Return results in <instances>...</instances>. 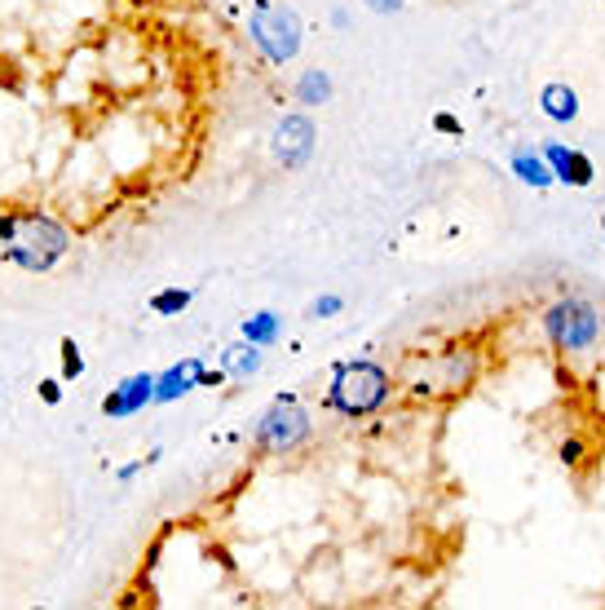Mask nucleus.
I'll return each instance as SVG.
<instances>
[{"mask_svg":"<svg viewBox=\"0 0 605 610\" xmlns=\"http://www.w3.org/2000/svg\"><path fill=\"white\" fill-rule=\"evenodd\" d=\"M0 243H5V256L23 271H49L53 261L66 252V230L49 217L36 213H0Z\"/></svg>","mask_w":605,"mask_h":610,"instance_id":"f257e3e1","label":"nucleus"},{"mask_svg":"<svg viewBox=\"0 0 605 610\" xmlns=\"http://www.w3.org/2000/svg\"><path fill=\"white\" fill-rule=\"evenodd\" d=\"M385 394H389V376L376 363H350V368L336 372L331 407L344 411V416H367L385 403Z\"/></svg>","mask_w":605,"mask_h":610,"instance_id":"f03ea898","label":"nucleus"},{"mask_svg":"<svg viewBox=\"0 0 605 610\" xmlns=\"http://www.w3.org/2000/svg\"><path fill=\"white\" fill-rule=\"evenodd\" d=\"M247 32H252V40L262 45V53L270 62H288L301 49V23L283 5H266V0H262V5H256V14H252V23H247Z\"/></svg>","mask_w":605,"mask_h":610,"instance_id":"7ed1b4c3","label":"nucleus"},{"mask_svg":"<svg viewBox=\"0 0 605 610\" xmlns=\"http://www.w3.org/2000/svg\"><path fill=\"white\" fill-rule=\"evenodd\" d=\"M305 433H310V416L292 398H279L256 424V443L266 452H292L297 443H305Z\"/></svg>","mask_w":605,"mask_h":610,"instance_id":"20e7f679","label":"nucleus"},{"mask_svg":"<svg viewBox=\"0 0 605 610\" xmlns=\"http://www.w3.org/2000/svg\"><path fill=\"white\" fill-rule=\"evenodd\" d=\"M548 336L561 345V350H588L596 336V310L583 301H557L548 310Z\"/></svg>","mask_w":605,"mask_h":610,"instance_id":"39448f33","label":"nucleus"},{"mask_svg":"<svg viewBox=\"0 0 605 610\" xmlns=\"http://www.w3.org/2000/svg\"><path fill=\"white\" fill-rule=\"evenodd\" d=\"M150 403H155V376H150V372H137V376L120 381V385L102 398V416L124 420V416H137V411L150 407Z\"/></svg>","mask_w":605,"mask_h":610,"instance_id":"423d86ee","label":"nucleus"},{"mask_svg":"<svg viewBox=\"0 0 605 610\" xmlns=\"http://www.w3.org/2000/svg\"><path fill=\"white\" fill-rule=\"evenodd\" d=\"M310 151H314V124L305 116H288L279 124V133H275V155L297 168V164L310 159Z\"/></svg>","mask_w":605,"mask_h":610,"instance_id":"0eeeda50","label":"nucleus"},{"mask_svg":"<svg viewBox=\"0 0 605 610\" xmlns=\"http://www.w3.org/2000/svg\"><path fill=\"white\" fill-rule=\"evenodd\" d=\"M204 376V363L199 359H182L178 368H168L164 376H155V403H172V398H182L199 385Z\"/></svg>","mask_w":605,"mask_h":610,"instance_id":"6e6552de","label":"nucleus"},{"mask_svg":"<svg viewBox=\"0 0 605 610\" xmlns=\"http://www.w3.org/2000/svg\"><path fill=\"white\" fill-rule=\"evenodd\" d=\"M544 159H548V168H553V178H561V182H570V187H588V182H592V159L579 155V151L548 146Z\"/></svg>","mask_w":605,"mask_h":610,"instance_id":"1a4fd4ad","label":"nucleus"},{"mask_svg":"<svg viewBox=\"0 0 605 610\" xmlns=\"http://www.w3.org/2000/svg\"><path fill=\"white\" fill-rule=\"evenodd\" d=\"M544 111H548L553 120H574V116H579L574 89H566V84H548V89H544Z\"/></svg>","mask_w":605,"mask_h":610,"instance_id":"9d476101","label":"nucleus"},{"mask_svg":"<svg viewBox=\"0 0 605 610\" xmlns=\"http://www.w3.org/2000/svg\"><path fill=\"white\" fill-rule=\"evenodd\" d=\"M512 172H517L522 182H531V187H548V182H553V168H548L544 155H517V159H512Z\"/></svg>","mask_w":605,"mask_h":610,"instance_id":"9b49d317","label":"nucleus"},{"mask_svg":"<svg viewBox=\"0 0 605 610\" xmlns=\"http://www.w3.org/2000/svg\"><path fill=\"white\" fill-rule=\"evenodd\" d=\"M297 98H301L305 107L327 103V98H331V75H323V71H305L301 84H297Z\"/></svg>","mask_w":605,"mask_h":610,"instance_id":"f8f14e48","label":"nucleus"},{"mask_svg":"<svg viewBox=\"0 0 605 610\" xmlns=\"http://www.w3.org/2000/svg\"><path fill=\"white\" fill-rule=\"evenodd\" d=\"M279 336V319L275 314H252L247 323H243V340L247 345H270Z\"/></svg>","mask_w":605,"mask_h":610,"instance_id":"ddd939ff","label":"nucleus"},{"mask_svg":"<svg viewBox=\"0 0 605 610\" xmlns=\"http://www.w3.org/2000/svg\"><path fill=\"white\" fill-rule=\"evenodd\" d=\"M191 297H195L191 288H168V292H155V297H150V310H155V314H182V310L191 306Z\"/></svg>","mask_w":605,"mask_h":610,"instance_id":"4468645a","label":"nucleus"},{"mask_svg":"<svg viewBox=\"0 0 605 610\" xmlns=\"http://www.w3.org/2000/svg\"><path fill=\"white\" fill-rule=\"evenodd\" d=\"M256 368H262L256 345H234V372H256Z\"/></svg>","mask_w":605,"mask_h":610,"instance_id":"2eb2a0df","label":"nucleus"},{"mask_svg":"<svg viewBox=\"0 0 605 610\" xmlns=\"http://www.w3.org/2000/svg\"><path fill=\"white\" fill-rule=\"evenodd\" d=\"M62 372H66L71 381L84 372V359H80V350H75V340H62Z\"/></svg>","mask_w":605,"mask_h":610,"instance_id":"dca6fc26","label":"nucleus"},{"mask_svg":"<svg viewBox=\"0 0 605 610\" xmlns=\"http://www.w3.org/2000/svg\"><path fill=\"white\" fill-rule=\"evenodd\" d=\"M340 306H344L340 297H318V301L310 306V319H331V314H336Z\"/></svg>","mask_w":605,"mask_h":610,"instance_id":"f3484780","label":"nucleus"},{"mask_svg":"<svg viewBox=\"0 0 605 610\" xmlns=\"http://www.w3.org/2000/svg\"><path fill=\"white\" fill-rule=\"evenodd\" d=\"M40 398H45V403H58V398H62L58 381H45V385H40Z\"/></svg>","mask_w":605,"mask_h":610,"instance_id":"a211bd4d","label":"nucleus"},{"mask_svg":"<svg viewBox=\"0 0 605 610\" xmlns=\"http://www.w3.org/2000/svg\"><path fill=\"white\" fill-rule=\"evenodd\" d=\"M367 5H372V10H380V14H389V10H398V5H402V0H367Z\"/></svg>","mask_w":605,"mask_h":610,"instance_id":"6ab92c4d","label":"nucleus"}]
</instances>
